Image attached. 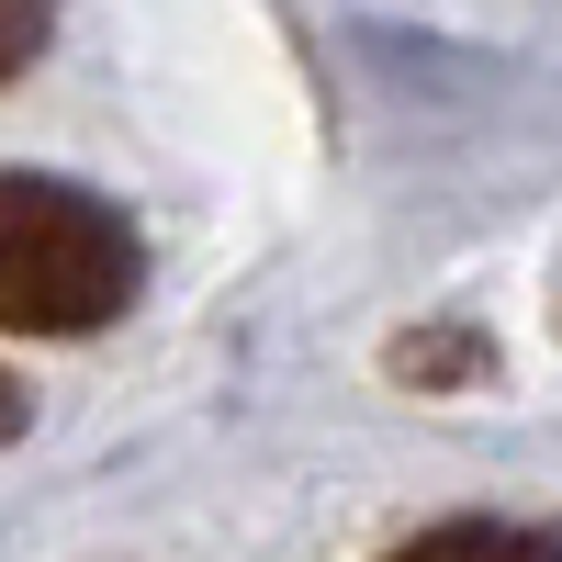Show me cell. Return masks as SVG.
<instances>
[{
  "label": "cell",
  "instance_id": "obj_1",
  "mask_svg": "<svg viewBox=\"0 0 562 562\" xmlns=\"http://www.w3.org/2000/svg\"><path fill=\"white\" fill-rule=\"evenodd\" d=\"M135 281H147V248L102 192L34 180V169L0 180V326L90 338V326H113L135 304Z\"/></svg>",
  "mask_w": 562,
  "mask_h": 562
},
{
  "label": "cell",
  "instance_id": "obj_2",
  "mask_svg": "<svg viewBox=\"0 0 562 562\" xmlns=\"http://www.w3.org/2000/svg\"><path fill=\"white\" fill-rule=\"evenodd\" d=\"M394 562H562V529H518V518H439V529H416Z\"/></svg>",
  "mask_w": 562,
  "mask_h": 562
},
{
  "label": "cell",
  "instance_id": "obj_3",
  "mask_svg": "<svg viewBox=\"0 0 562 562\" xmlns=\"http://www.w3.org/2000/svg\"><path fill=\"white\" fill-rule=\"evenodd\" d=\"M45 57V0H0V79H23Z\"/></svg>",
  "mask_w": 562,
  "mask_h": 562
},
{
  "label": "cell",
  "instance_id": "obj_4",
  "mask_svg": "<svg viewBox=\"0 0 562 562\" xmlns=\"http://www.w3.org/2000/svg\"><path fill=\"white\" fill-rule=\"evenodd\" d=\"M23 416H34V405H23V383L0 371V439H23Z\"/></svg>",
  "mask_w": 562,
  "mask_h": 562
}]
</instances>
